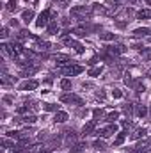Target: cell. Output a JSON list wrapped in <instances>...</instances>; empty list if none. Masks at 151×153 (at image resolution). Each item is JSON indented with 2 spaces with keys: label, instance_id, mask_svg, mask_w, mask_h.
Masks as SVG:
<instances>
[{
  "label": "cell",
  "instance_id": "6da1fadb",
  "mask_svg": "<svg viewBox=\"0 0 151 153\" xmlns=\"http://www.w3.org/2000/svg\"><path fill=\"white\" fill-rule=\"evenodd\" d=\"M117 132V127L116 125H109V127H105V128H100V130H96L94 132V135H100V137H110L112 134H116Z\"/></svg>",
  "mask_w": 151,
  "mask_h": 153
},
{
  "label": "cell",
  "instance_id": "7a4b0ae2",
  "mask_svg": "<svg viewBox=\"0 0 151 153\" xmlns=\"http://www.w3.org/2000/svg\"><path fill=\"white\" fill-rule=\"evenodd\" d=\"M50 14H52V12H50L48 9H46V11H43V12H41V14L37 16V21H36V25H37L39 29L46 27V25L50 23Z\"/></svg>",
  "mask_w": 151,
  "mask_h": 153
},
{
  "label": "cell",
  "instance_id": "3957f363",
  "mask_svg": "<svg viewBox=\"0 0 151 153\" xmlns=\"http://www.w3.org/2000/svg\"><path fill=\"white\" fill-rule=\"evenodd\" d=\"M61 102H64V103H75V105H84V100L80 96H77V94H62Z\"/></svg>",
  "mask_w": 151,
  "mask_h": 153
},
{
  "label": "cell",
  "instance_id": "277c9868",
  "mask_svg": "<svg viewBox=\"0 0 151 153\" xmlns=\"http://www.w3.org/2000/svg\"><path fill=\"white\" fill-rule=\"evenodd\" d=\"M82 71H84V68H82V66L69 64V66H66V68L62 70V75H66V77H73V75H78V73H82Z\"/></svg>",
  "mask_w": 151,
  "mask_h": 153
},
{
  "label": "cell",
  "instance_id": "5b68a950",
  "mask_svg": "<svg viewBox=\"0 0 151 153\" xmlns=\"http://www.w3.org/2000/svg\"><path fill=\"white\" fill-rule=\"evenodd\" d=\"M37 86H39L37 80H28V82H23V84L20 86V89H21V91H34Z\"/></svg>",
  "mask_w": 151,
  "mask_h": 153
},
{
  "label": "cell",
  "instance_id": "8992f818",
  "mask_svg": "<svg viewBox=\"0 0 151 153\" xmlns=\"http://www.w3.org/2000/svg\"><path fill=\"white\" fill-rule=\"evenodd\" d=\"M21 18H23V21H25V23H30V21L34 20V11H32V9H27V11H23Z\"/></svg>",
  "mask_w": 151,
  "mask_h": 153
},
{
  "label": "cell",
  "instance_id": "52a82bcc",
  "mask_svg": "<svg viewBox=\"0 0 151 153\" xmlns=\"http://www.w3.org/2000/svg\"><path fill=\"white\" fill-rule=\"evenodd\" d=\"M53 121H55V123H66V121H68V114H66V112H55Z\"/></svg>",
  "mask_w": 151,
  "mask_h": 153
},
{
  "label": "cell",
  "instance_id": "ba28073f",
  "mask_svg": "<svg viewBox=\"0 0 151 153\" xmlns=\"http://www.w3.org/2000/svg\"><path fill=\"white\" fill-rule=\"evenodd\" d=\"M137 18L139 20H150L151 18V9H141L137 12Z\"/></svg>",
  "mask_w": 151,
  "mask_h": 153
},
{
  "label": "cell",
  "instance_id": "9c48e42d",
  "mask_svg": "<svg viewBox=\"0 0 151 153\" xmlns=\"http://www.w3.org/2000/svg\"><path fill=\"white\" fill-rule=\"evenodd\" d=\"M46 30H48V34H55V32H59V25H57V21L52 20V21L46 25Z\"/></svg>",
  "mask_w": 151,
  "mask_h": 153
},
{
  "label": "cell",
  "instance_id": "30bf717a",
  "mask_svg": "<svg viewBox=\"0 0 151 153\" xmlns=\"http://www.w3.org/2000/svg\"><path fill=\"white\" fill-rule=\"evenodd\" d=\"M94 127H96V121H91V123H87L85 127H84V135H91L93 132H94Z\"/></svg>",
  "mask_w": 151,
  "mask_h": 153
},
{
  "label": "cell",
  "instance_id": "8fae6325",
  "mask_svg": "<svg viewBox=\"0 0 151 153\" xmlns=\"http://www.w3.org/2000/svg\"><path fill=\"white\" fill-rule=\"evenodd\" d=\"M150 32H151L150 29L142 27V29H137V30H133V36H135V37H142V36H148Z\"/></svg>",
  "mask_w": 151,
  "mask_h": 153
},
{
  "label": "cell",
  "instance_id": "7c38bea8",
  "mask_svg": "<svg viewBox=\"0 0 151 153\" xmlns=\"http://www.w3.org/2000/svg\"><path fill=\"white\" fill-rule=\"evenodd\" d=\"M43 109L46 112H57L59 111V105H55V103H43Z\"/></svg>",
  "mask_w": 151,
  "mask_h": 153
},
{
  "label": "cell",
  "instance_id": "4fadbf2b",
  "mask_svg": "<svg viewBox=\"0 0 151 153\" xmlns=\"http://www.w3.org/2000/svg\"><path fill=\"white\" fill-rule=\"evenodd\" d=\"M100 39H101V41H112V39H116V34H112V32H103V34H100Z\"/></svg>",
  "mask_w": 151,
  "mask_h": 153
},
{
  "label": "cell",
  "instance_id": "5bb4252c",
  "mask_svg": "<svg viewBox=\"0 0 151 153\" xmlns=\"http://www.w3.org/2000/svg\"><path fill=\"white\" fill-rule=\"evenodd\" d=\"M69 46H73L77 53H84V52H85V48H84V45H80V43H77V41H71V45H69Z\"/></svg>",
  "mask_w": 151,
  "mask_h": 153
},
{
  "label": "cell",
  "instance_id": "9a60e30c",
  "mask_svg": "<svg viewBox=\"0 0 151 153\" xmlns=\"http://www.w3.org/2000/svg\"><path fill=\"white\" fill-rule=\"evenodd\" d=\"M14 82H16L14 77H9V75H4V77H2V86H11V84H14Z\"/></svg>",
  "mask_w": 151,
  "mask_h": 153
},
{
  "label": "cell",
  "instance_id": "2e32d148",
  "mask_svg": "<svg viewBox=\"0 0 151 153\" xmlns=\"http://www.w3.org/2000/svg\"><path fill=\"white\" fill-rule=\"evenodd\" d=\"M21 119V123H36L37 121V118L34 116V114H27V116H23V118H20Z\"/></svg>",
  "mask_w": 151,
  "mask_h": 153
},
{
  "label": "cell",
  "instance_id": "e0dca14e",
  "mask_svg": "<svg viewBox=\"0 0 151 153\" xmlns=\"http://www.w3.org/2000/svg\"><path fill=\"white\" fill-rule=\"evenodd\" d=\"M125 137H126V132H119V134H117V137H116V141H114V146L123 144V143H125Z\"/></svg>",
  "mask_w": 151,
  "mask_h": 153
},
{
  "label": "cell",
  "instance_id": "ac0fdd59",
  "mask_svg": "<svg viewBox=\"0 0 151 153\" xmlns=\"http://www.w3.org/2000/svg\"><path fill=\"white\" fill-rule=\"evenodd\" d=\"M135 112H137L139 118H144V116L148 114V109H146L144 105H137V111H135Z\"/></svg>",
  "mask_w": 151,
  "mask_h": 153
},
{
  "label": "cell",
  "instance_id": "d6986e66",
  "mask_svg": "<svg viewBox=\"0 0 151 153\" xmlns=\"http://www.w3.org/2000/svg\"><path fill=\"white\" fill-rule=\"evenodd\" d=\"M59 86H61V89H64V91H66V89H71V80H68V78H62Z\"/></svg>",
  "mask_w": 151,
  "mask_h": 153
},
{
  "label": "cell",
  "instance_id": "ffe728a7",
  "mask_svg": "<svg viewBox=\"0 0 151 153\" xmlns=\"http://www.w3.org/2000/svg\"><path fill=\"white\" fill-rule=\"evenodd\" d=\"M117 118H119V112H110V114H107L105 121H109V123H114V121H116Z\"/></svg>",
  "mask_w": 151,
  "mask_h": 153
},
{
  "label": "cell",
  "instance_id": "44dd1931",
  "mask_svg": "<svg viewBox=\"0 0 151 153\" xmlns=\"http://www.w3.org/2000/svg\"><path fill=\"white\" fill-rule=\"evenodd\" d=\"M146 135V130L144 128H139L135 134H132V139H141V137H144Z\"/></svg>",
  "mask_w": 151,
  "mask_h": 153
},
{
  "label": "cell",
  "instance_id": "7402d4cb",
  "mask_svg": "<svg viewBox=\"0 0 151 153\" xmlns=\"http://www.w3.org/2000/svg\"><path fill=\"white\" fill-rule=\"evenodd\" d=\"M37 48H39V50H48V48H50V43L41 41V43H37Z\"/></svg>",
  "mask_w": 151,
  "mask_h": 153
},
{
  "label": "cell",
  "instance_id": "603a6c76",
  "mask_svg": "<svg viewBox=\"0 0 151 153\" xmlns=\"http://www.w3.org/2000/svg\"><path fill=\"white\" fill-rule=\"evenodd\" d=\"M101 73V68H93L91 71H89V77H98Z\"/></svg>",
  "mask_w": 151,
  "mask_h": 153
},
{
  "label": "cell",
  "instance_id": "cb8c5ba5",
  "mask_svg": "<svg viewBox=\"0 0 151 153\" xmlns=\"http://www.w3.org/2000/svg\"><path fill=\"white\" fill-rule=\"evenodd\" d=\"M101 114H103V111H101V109H94V112H93V116H94V121H98Z\"/></svg>",
  "mask_w": 151,
  "mask_h": 153
},
{
  "label": "cell",
  "instance_id": "d4e9b609",
  "mask_svg": "<svg viewBox=\"0 0 151 153\" xmlns=\"http://www.w3.org/2000/svg\"><path fill=\"white\" fill-rule=\"evenodd\" d=\"M94 148H96V150H105V143H103V141H96V143H94Z\"/></svg>",
  "mask_w": 151,
  "mask_h": 153
},
{
  "label": "cell",
  "instance_id": "484cf974",
  "mask_svg": "<svg viewBox=\"0 0 151 153\" xmlns=\"http://www.w3.org/2000/svg\"><path fill=\"white\" fill-rule=\"evenodd\" d=\"M123 111H125V114H132V112H133V105H130V103H128V105H125V109H123Z\"/></svg>",
  "mask_w": 151,
  "mask_h": 153
},
{
  "label": "cell",
  "instance_id": "4316f807",
  "mask_svg": "<svg viewBox=\"0 0 151 153\" xmlns=\"http://www.w3.org/2000/svg\"><path fill=\"white\" fill-rule=\"evenodd\" d=\"M7 9H9V11H14V9H16V0H11V2L7 4Z\"/></svg>",
  "mask_w": 151,
  "mask_h": 153
},
{
  "label": "cell",
  "instance_id": "83f0119b",
  "mask_svg": "<svg viewBox=\"0 0 151 153\" xmlns=\"http://www.w3.org/2000/svg\"><path fill=\"white\" fill-rule=\"evenodd\" d=\"M112 96H114V98H121V96H123V93H121L119 89H114V91H112Z\"/></svg>",
  "mask_w": 151,
  "mask_h": 153
},
{
  "label": "cell",
  "instance_id": "f1b7e54d",
  "mask_svg": "<svg viewBox=\"0 0 151 153\" xmlns=\"http://www.w3.org/2000/svg\"><path fill=\"white\" fill-rule=\"evenodd\" d=\"M96 98H98V100H105V93H103V91L96 93Z\"/></svg>",
  "mask_w": 151,
  "mask_h": 153
},
{
  "label": "cell",
  "instance_id": "f546056e",
  "mask_svg": "<svg viewBox=\"0 0 151 153\" xmlns=\"http://www.w3.org/2000/svg\"><path fill=\"white\" fill-rule=\"evenodd\" d=\"M121 125H123V127H125V128H130V127H132V121H130V119H128V121H126V119H125V121H123V123H121Z\"/></svg>",
  "mask_w": 151,
  "mask_h": 153
},
{
  "label": "cell",
  "instance_id": "4dcf8cb0",
  "mask_svg": "<svg viewBox=\"0 0 151 153\" xmlns=\"http://www.w3.org/2000/svg\"><path fill=\"white\" fill-rule=\"evenodd\" d=\"M7 36H9V29L4 27V30H2V37H7Z\"/></svg>",
  "mask_w": 151,
  "mask_h": 153
},
{
  "label": "cell",
  "instance_id": "1f68e13d",
  "mask_svg": "<svg viewBox=\"0 0 151 153\" xmlns=\"http://www.w3.org/2000/svg\"><path fill=\"white\" fill-rule=\"evenodd\" d=\"M142 55H144V59H148V61H150V59H151V50H148V52H144Z\"/></svg>",
  "mask_w": 151,
  "mask_h": 153
},
{
  "label": "cell",
  "instance_id": "d6a6232c",
  "mask_svg": "<svg viewBox=\"0 0 151 153\" xmlns=\"http://www.w3.org/2000/svg\"><path fill=\"white\" fill-rule=\"evenodd\" d=\"M116 25H117V27H119V29H125V27H126V21H117V23H116Z\"/></svg>",
  "mask_w": 151,
  "mask_h": 153
},
{
  "label": "cell",
  "instance_id": "836d02e7",
  "mask_svg": "<svg viewBox=\"0 0 151 153\" xmlns=\"http://www.w3.org/2000/svg\"><path fill=\"white\" fill-rule=\"evenodd\" d=\"M133 48H135V50H141V48H144V46H142L141 43H135V45H133Z\"/></svg>",
  "mask_w": 151,
  "mask_h": 153
},
{
  "label": "cell",
  "instance_id": "e575fe53",
  "mask_svg": "<svg viewBox=\"0 0 151 153\" xmlns=\"http://www.w3.org/2000/svg\"><path fill=\"white\" fill-rule=\"evenodd\" d=\"M37 153H48V150H39Z\"/></svg>",
  "mask_w": 151,
  "mask_h": 153
},
{
  "label": "cell",
  "instance_id": "d590c367",
  "mask_svg": "<svg viewBox=\"0 0 151 153\" xmlns=\"http://www.w3.org/2000/svg\"><path fill=\"white\" fill-rule=\"evenodd\" d=\"M148 77H150V78H151V70H150V71H148Z\"/></svg>",
  "mask_w": 151,
  "mask_h": 153
},
{
  "label": "cell",
  "instance_id": "8d00e7d4",
  "mask_svg": "<svg viewBox=\"0 0 151 153\" xmlns=\"http://www.w3.org/2000/svg\"><path fill=\"white\" fill-rule=\"evenodd\" d=\"M150 41H151V37H150Z\"/></svg>",
  "mask_w": 151,
  "mask_h": 153
},
{
  "label": "cell",
  "instance_id": "74e56055",
  "mask_svg": "<svg viewBox=\"0 0 151 153\" xmlns=\"http://www.w3.org/2000/svg\"><path fill=\"white\" fill-rule=\"evenodd\" d=\"M150 112H151V109H150Z\"/></svg>",
  "mask_w": 151,
  "mask_h": 153
}]
</instances>
